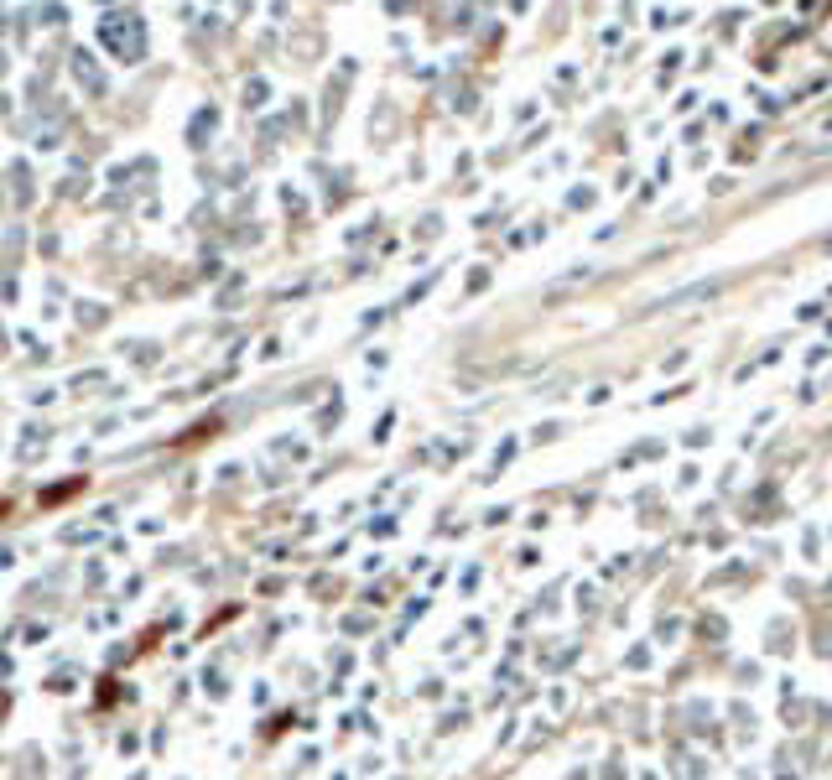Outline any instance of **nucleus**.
I'll return each instance as SVG.
<instances>
[{
	"mask_svg": "<svg viewBox=\"0 0 832 780\" xmlns=\"http://www.w3.org/2000/svg\"><path fill=\"white\" fill-rule=\"evenodd\" d=\"M723 276H713V281H697V286H682V292H666V297H656L650 302V312H666V307H687V302H708V297H718L723 292Z\"/></svg>",
	"mask_w": 832,
	"mask_h": 780,
	"instance_id": "obj_1",
	"label": "nucleus"
}]
</instances>
